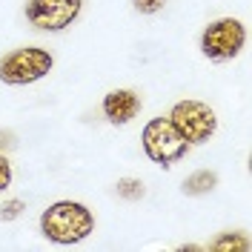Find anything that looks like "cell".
I'll return each instance as SVG.
<instances>
[{"mask_svg": "<svg viewBox=\"0 0 252 252\" xmlns=\"http://www.w3.org/2000/svg\"><path fill=\"white\" fill-rule=\"evenodd\" d=\"M40 232L58 247L80 244L94 232V212L80 201H55L40 215Z\"/></svg>", "mask_w": 252, "mask_h": 252, "instance_id": "cell-1", "label": "cell"}, {"mask_svg": "<svg viewBox=\"0 0 252 252\" xmlns=\"http://www.w3.org/2000/svg\"><path fill=\"white\" fill-rule=\"evenodd\" d=\"M55 69V55L43 46H20L0 58V83L29 86L43 80Z\"/></svg>", "mask_w": 252, "mask_h": 252, "instance_id": "cell-2", "label": "cell"}, {"mask_svg": "<svg viewBox=\"0 0 252 252\" xmlns=\"http://www.w3.org/2000/svg\"><path fill=\"white\" fill-rule=\"evenodd\" d=\"M141 146L143 155L163 169L175 166L178 160H184L189 155V143L169 124V118H149L141 129Z\"/></svg>", "mask_w": 252, "mask_h": 252, "instance_id": "cell-3", "label": "cell"}, {"mask_svg": "<svg viewBox=\"0 0 252 252\" xmlns=\"http://www.w3.org/2000/svg\"><path fill=\"white\" fill-rule=\"evenodd\" d=\"M169 124L181 132V138L189 143V146H201V143H209L218 132V115L215 109L204 103V100H195V97H184L178 100L172 109H169Z\"/></svg>", "mask_w": 252, "mask_h": 252, "instance_id": "cell-4", "label": "cell"}, {"mask_svg": "<svg viewBox=\"0 0 252 252\" xmlns=\"http://www.w3.org/2000/svg\"><path fill=\"white\" fill-rule=\"evenodd\" d=\"M247 26L238 17H218L201 32V55L215 63L232 61L244 52Z\"/></svg>", "mask_w": 252, "mask_h": 252, "instance_id": "cell-5", "label": "cell"}, {"mask_svg": "<svg viewBox=\"0 0 252 252\" xmlns=\"http://www.w3.org/2000/svg\"><path fill=\"white\" fill-rule=\"evenodd\" d=\"M83 12V0H26L23 15L37 32L69 29Z\"/></svg>", "mask_w": 252, "mask_h": 252, "instance_id": "cell-6", "label": "cell"}, {"mask_svg": "<svg viewBox=\"0 0 252 252\" xmlns=\"http://www.w3.org/2000/svg\"><path fill=\"white\" fill-rule=\"evenodd\" d=\"M141 106H143V100L135 89H112V92H106L103 100H100V112H103V118H106L112 126L132 124V121L138 118Z\"/></svg>", "mask_w": 252, "mask_h": 252, "instance_id": "cell-7", "label": "cell"}, {"mask_svg": "<svg viewBox=\"0 0 252 252\" xmlns=\"http://www.w3.org/2000/svg\"><path fill=\"white\" fill-rule=\"evenodd\" d=\"M218 187V172H212V169H198V172H192L184 181V195H192V198H201V195H209L212 189Z\"/></svg>", "mask_w": 252, "mask_h": 252, "instance_id": "cell-8", "label": "cell"}, {"mask_svg": "<svg viewBox=\"0 0 252 252\" xmlns=\"http://www.w3.org/2000/svg\"><path fill=\"white\" fill-rule=\"evenodd\" d=\"M204 250H209V252H250L252 244L244 232L235 229V232H220L218 238L209 241V247H204Z\"/></svg>", "mask_w": 252, "mask_h": 252, "instance_id": "cell-9", "label": "cell"}, {"mask_svg": "<svg viewBox=\"0 0 252 252\" xmlns=\"http://www.w3.org/2000/svg\"><path fill=\"white\" fill-rule=\"evenodd\" d=\"M115 192H118V198H124V201H141L143 195H146V187H143L141 178H121V181L115 184Z\"/></svg>", "mask_w": 252, "mask_h": 252, "instance_id": "cell-10", "label": "cell"}, {"mask_svg": "<svg viewBox=\"0 0 252 252\" xmlns=\"http://www.w3.org/2000/svg\"><path fill=\"white\" fill-rule=\"evenodd\" d=\"M23 209H26V204L20 201V198H9V201H3L0 204V220H15L23 215Z\"/></svg>", "mask_w": 252, "mask_h": 252, "instance_id": "cell-11", "label": "cell"}, {"mask_svg": "<svg viewBox=\"0 0 252 252\" xmlns=\"http://www.w3.org/2000/svg\"><path fill=\"white\" fill-rule=\"evenodd\" d=\"M12 181H15V169H12V160L0 152V192H6V189L12 187Z\"/></svg>", "mask_w": 252, "mask_h": 252, "instance_id": "cell-12", "label": "cell"}, {"mask_svg": "<svg viewBox=\"0 0 252 252\" xmlns=\"http://www.w3.org/2000/svg\"><path fill=\"white\" fill-rule=\"evenodd\" d=\"M166 6V0H132V9L141 15H158Z\"/></svg>", "mask_w": 252, "mask_h": 252, "instance_id": "cell-13", "label": "cell"}, {"mask_svg": "<svg viewBox=\"0 0 252 252\" xmlns=\"http://www.w3.org/2000/svg\"><path fill=\"white\" fill-rule=\"evenodd\" d=\"M12 146H15V132L0 129V149H12Z\"/></svg>", "mask_w": 252, "mask_h": 252, "instance_id": "cell-14", "label": "cell"}]
</instances>
